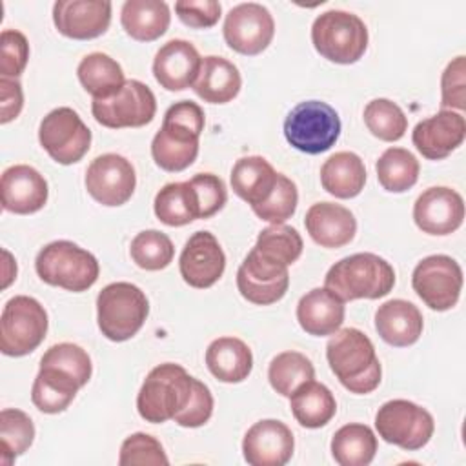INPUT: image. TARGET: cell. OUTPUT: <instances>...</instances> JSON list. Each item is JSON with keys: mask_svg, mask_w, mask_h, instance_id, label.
<instances>
[{"mask_svg": "<svg viewBox=\"0 0 466 466\" xmlns=\"http://www.w3.org/2000/svg\"><path fill=\"white\" fill-rule=\"evenodd\" d=\"M204 111L197 102L180 100L164 113L162 127L151 140L155 164L169 173L184 171L198 155V138L204 129Z\"/></svg>", "mask_w": 466, "mask_h": 466, "instance_id": "1", "label": "cell"}, {"mask_svg": "<svg viewBox=\"0 0 466 466\" xmlns=\"http://www.w3.org/2000/svg\"><path fill=\"white\" fill-rule=\"evenodd\" d=\"M326 359L339 382L355 395L371 393L382 377L373 342L357 328H342L326 344Z\"/></svg>", "mask_w": 466, "mask_h": 466, "instance_id": "2", "label": "cell"}, {"mask_svg": "<svg viewBox=\"0 0 466 466\" xmlns=\"http://www.w3.org/2000/svg\"><path fill=\"white\" fill-rule=\"evenodd\" d=\"M395 286L393 266L375 253H355L335 262L326 277L324 288L340 300L386 297Z\"/></svg>", "mask_w": 466, "mask_h": 466, "instance_id": "3", "label": "cell"}, {"mask_svg": "<svg viewBox=\"0 0 466 466\" xmlns=\"http://www.w3.org/2000/svg\"><path fill=\"white\" fill-rule=\"evenodd\" d=\"M193 388L195 377L180 364H158L147 373L137 395L138 415L153 424L173 420L187 406Z\"/></svg>", "mask_w": 466, "mask_h": 466, "instance_id": "4", "label": "cell"}, {"mask_svg": "<svg viewBox=\"0 0 466 466\" xmlns=\"http://www.w3.org/2000/svg\"><path fill=\"white\" fill-rule=\"evenodd\" d=\"M35 269L46 284L73 293L89 289L100 273L96 257L71 240H55L44 246L35 258Z\"/></svg>", "mask_w": 466, "mask_h": 466, "instance_id": "5", "label": "cell"}, {"mask_svg": "<svg viewBox=\"0 0 466 466\" xmlns=\"http://www.w3.org/2000/svg\"><path fill=\"white\" fill-rule=\"evenodd\" d=\"M147 313L146 293L131 282H111L96 297L98 329L113 342H124L137 335Z\"/></svg>", "mask_w": 466, "mask_h": 466, "instance_id": "6", "label": "cell"}, {"mask_svg": "<svg viewBox=\"0 0 466 466\" xmlns=\"http://www.w3.org/2000/svg\"><path fill=\"white\" fill-rule=\"evenodd\" d=\"M311 42L320 56L335 64H355L368 47V27L353 13L329 9L311 25Z\"/></svg>", "mask_w": 466, "mask_h": 466, "instance_id": "7", "label": "cell"}, {"mask_svg": "<svg viewBox=\"0 0 466 466\" xmlns=\"http://www.w3.org/2000/svg\"><path fill=\"white\" fill-rule=\"evenodd\" d=\"M339 113L326 102L306 100L297 104L284 120L288 144L308 155H320L340 137Z\"/></svg>", "mask_w": 466, "mask_h": 466, "instance_id": "8", "label": "cell"}, {"mask_svg": "<svg viewBox=\"0 0 466 466\" xmlns=\"http://www.w3.org/2000/svg\"><path fill=\"white\" fill-rule=\"evenodd\" d=\"M44 306L27 295L9 299L0 317V350L7 357H24L35 351L47 333Z\"/></svg>", "mask_w": 466, "mask_h": 466, "instance_id": "9", "label": "cell"}, {"mask_svg": "<svg viewBox=\"0 0 466 466\" xmlns=\"http://www.w3.org/2000/svg\"><path fill=\"white\" fill-rule=\"evenodd\" d=\"M375 428L382 441L415 451L430 442L435 420L422 406L406 399H393L377 410Z\"/></svg>", "mask_w": 466, "mask_h": 466, "instance_id": "10", "label": "cell"}, {"mask_svg": "<svg viewBox=\"0 0 466 466\" xmlns=\"http://www.w3.org/2000/svg\"><path fill=\"white\" fill-rule=\"evenodd\" d=\"M38 142L55 162L69 166L82 160L89 151L91 129L75 109L62 106L42 118Z\"/></svg>", "mask_w": 466, "mask_h": 466, "instance_id": "11", "label": "cell"}, {"mask_svg": "<svg viewBox=\"0 0 466 466\" xmlns=\"http://www.w3.org/2000/svg\"><path fill=\"white\" fill-rule=\"evenodd\" d=\"M411 286L419 299L435 311L451 309L462 289V269L448 255L424 257L411 273Z\"/></svg>", "mask_w": 466, "mask_h": 466, "instance_id": "12", "label": "cell"}, {"mask_svg": "<svg viewBox=\"0 0 466 466\" xmlns=\"http://www.w3.org/2000/svg\"><path fill=\"white\" fill-rule=\"evenodd\" d=\"M91 113L104 127H142L153 120L157 100L144 82L126 80L116 95L106 100H93Z\"/></svg>", "mask_w": 466, "mask_h": 466, "instance_id": "13", "label": "cell"}, {"mask_svg": "<svg viewBox=\"0 0 466 466\" xmlns=\"http://www.w3.org/2000/svg\"><path fill=\"white\" fill-rule=\"evenodd\" d=\"M289 286L288 266L277 262L255 248L246 255L237 271V288L240 295L257 306L279 302Z\"/></svg>", "mask_w": 466, "mask_h": 466, "instance_id": "14", "label": "cell"}, {"mask_svg": "<svg viewBox=\"0 0 466 466\" xmlns=\"http://www.w3.org/2000/svg\"><path fill=\"white\" fill-rule=\"evenodd\" d=\"M224 40L240 55H258L273 40L275 20L271 13L257 2H244L229 9L224 20Z\"/></svg>", "mask_w": 466, "mask_h": 466, "instance_id": "15", "label": "cell"}, {"mask_svg": "<svg viewBox=\"0 0 466 466\" xmlns=\"http://www.w3.org/2000/svg\"><path fill=\"white\" fill-rule=\"evenodd\" d=\"M86 189L102 206L126 204L137 186V175L133 164L116 153H106L96 157L86 169Z\"/></svg>", "mask_w": 466, "mask_h": 466, "instance_id": "16", "label": "cell"}, {"mask_svg": "<svg viewBox=\"0 0 466 466\" xmlns=\"http://www.w3.org/2000/svg\"><path fill=\"white\" fill-rule=\"evenodd\" d=\"M178 269L186 284L197 289L211 288L224 275L226 255L209 231H195L178 258Z\"/></svg>", "mask_w": 466, "mask_h": 466, "instance_id": "17", "label": "cell"}, {"mask_svg": "<svg viewBox=\"0 0 466 466\" xmlns=\"http://www.w3.org/2000/svg\"><path fill=\"white\" fill-rule=\"evenodd\" d=\"M413 220L422 233L450 235L459 229L464 220V200L451 187H428L413 204Z\"/></svg>", "mask_w": 466, "mask_h": 466, "instance_id": "18", "label": "cell"}, {"mask_svg": "<svg viewBox=\"0 0 466 466\" xmlns=\"http://www.w3.org/2000/svg\"><path fill=\"white\" fill-rule=\"evenodd\" d=\"M111 9L107 0H58L53 4V24L67 38L91 40L107 31Z\"/></svg>", "mask_w": 466, "mask_h": 466, "instance_id": "19", "label": "cell"}, {"mask_svg": "<svg viewBox=\"0 0 466 466\" xmlns=\"http://www.w3.org/2000/svg\"><path fill=\"white\" fill-rule=\"evenodd\" d=\"M295 448L291 430L277 419L255 422L242 439L244 461L251 466H284Z\"/></svg>", "mask_w": 466, "mask_h": 466, "instance_id": "20", "label": "cell"}, {"mask_svg": "<svg viewBox=\"0 0 466 466\" xmlns=\"http://www.w3.org/2000/svg\"><path fill=\"white\" fill-rule=\"evenodd\" d=\"M464 116L451 109H441L437 115L417 122L411 142L424 158L442 160L464 142Z\"/></svg>", "mask_w": 466, "mask_h": 466, "instance_id": "21", "label": "cell"}, {"mask_svg": "<svg viewBox=\"0 0 466 466\" xmlns=\"http://www.w3.org/2000/svg\"><path fill=\"white\" fill-rule=\"evenodd\" d=\"M46 178L27 164H15L4 169L0 180L2 208L16 215H31L40 211L47 202Z\"/></svg>", "mask_w": 466, "mask_h": 466, "instance_id": "22", "label": "cell"}, {"mask_svg": "<svg viewBox=\"0 0 466 466\" xmlns=\"http://www.w3.org/2000/svg\"><path fill=\"white\" fill-rule=\"evenodd\" d=\"M202 58L197 47L182 38L166 42L153 58V75L160 87L182 91L195 84Z\"/></svg>", "mask_w": 466, "mask_h": 466, "instance_id": "23", "label": "cell"}, {"mask_svg": "<svg viewBox=\"0 0 466 466\" xmlns=\"http://www.w3.org/2000/svg\"><path fill=\"white\" fill-rule=\"evenodd\" d=\"M304 226L315 244L329 249L350 244L357 233L353 213L335 202H317L309 206Z\"/></svg>", "mask_w": 466, "mask_h": 466, "instance_id": "24", "label": "cell"}, {"mask_svg": "<svg viewBox=\"0 0 466 466\" xmlns=\"http://www.w3.org/2000/svg\"><path fill=\"white\" fill-rule=\"evenodd\" d=\"M424 320L420 309L404 299H391L375 311V329L380 339L395 348H406L422 335Z\"/></svg>", "mask_w": 466, "mask_h": 466, "instance_id": "25", "label": "cell"}, {"mask_svg": "<svg viewBox=\"0 0 466 466\" xmlns=\"http://www.w3.org/2000/svg\"><path fill=\"white\" fill-rule=\"evenodd\" d=\"M300 328L313 337L333 335L344 322V300L328 288H313L297 304Z\"/></svg>", "mask_w": 466, "mask_h": 466, "instance_id": "26", "label": "cell"}, {"mask_svg": "<svg viewBox=\"0 0 466 466\" xmlns=\"http://www.w3.org/2000/svg\"><path fill=\"white\" fill-rule=\"evenodd\" d=\"M242 87V78L237 66L224 56L209 55L202 58L198 76L193 84V91L204 102L228 104Z\"/></svg>", "mask_w": 466, "mask_h": 466, "instance_id": "27", "label": "cell"}, {"mask_svg": "<svg viewBox=\"0 0 466 466\" xmlns=\"http://www.w3.org/2000/svg\"><path fill=\"white\" fill-rule=\"evenodd\" d=\"M206 366L220 382L237 384L249 377L253 355L244 340L237 337H218L206 350Z\"/></svg>", "mask_w": 466, "mask_h": 466, "instance_id": "28", "label": "cell"}, {"mask_svg": "<svg viewBox=\"0 0 466 466\" xmlns=\"http://www.w3.org/2000/svg\"><path fill=\"white\" fill-rule=\"evenodd\" d=\"M279 180L275 167L258 155L242 157L233 164L231 187L251 208L268 200Z\"/></svg>", "mask_w": 466, "mask_h": 466, "instance_id": "29", "label": "cell"}, {"mask_svg": "<svg viewBox=\"0 0 466 466\" xmlns=\"http://www.w3.org/2000/svg\"><path fill=\"white\" fill-rule=\"evenodd\" d=\"M82 388L76 377L56 366H42L31 388L33 404L49 415L64 411Z\"/></svg>", "mask_w": 466, "mask_h": 466, "instance_id": "30", "label": "cell"}, {"mask_svg": "<svg viewBox=\"0 0 466 466\" xmlns=\"http://www.w3.org/2000/svg\"><path fill=\"white\" fill-rule=\"evenodd\" d=\"M171 22L169 7L162 0H126L120 9L124 31L138 42L160 38Z\"/></svg>", "mask_w": 466, "mask_h": 466, "instance_id": "31", "label": "cell"}, {"mask_svg": "<svg viewBox=\"0 0 466 466\" xmlns=\"http://www.w3.org/2000/svg\"><path fill=\"white\" fill-rule=\"evenodd\" d=\"M320 184L337 198L357 197L366 184L362 158L353 151H339L331 155L320 167Z\"/></svg>", "mask_w": 466, "mask_h": 466, "instance_id": "32", "label": "cell"}, {"mask_svg": "<svg viewBox=\"0 0 466 466\" xmlns=\"http://www.w3.org/2000/svg\"><path fill=\"white\" fill-rule=\"evenodd\" d=\"M289 408L295 420L311 430L326 426L337 413V402L329 388L313 379L289 395Z\"/></svg>", "mask_w": 466, "mask_h": 466, "instance_id": "33", "label": "cell"}, {"mask_svg": "<svg viewBox=\"0 0 466 466\" xmlns=\"http://www.w3.org/2000/svg\"><path fill=\"white\" fill-rule=\"evenodd\" d=\"M76 75L93 100H106L116 95L126 84L122 66L100 51L86 55L76 67Z\"/></svg>", "mask_w": 466, "mask_h": 466, "instance_id": "34", "label": "cell"}, {"mask_svg": "<svg viewBox=\"0 0 466 466\" xmlns=\"http://www.w3.org/2000/svg\"><path fill=\"white\" fill-rule=\"evenodd\" d=\"M377 453L373 430L360 422L340 426L331 439V455L340 466H368Z\"/></svg>", "mask_w": 466, "mask_h": 466, "instance_id": "35", "label": "cell"}, {"mask_svg": "<svg viewBox=\"0 0 466 466\" xmlns=\"http://www.w3.org/2000/svg\"><path fill=\"white\" fill-rule=\"evenodd\" d=\"M153 209L157 218L171 228L186 226L198 218V208L189 182H169L155 195Z\"/></svg>", "mask_w": 466, "mask_h": 466, "instance_id": "36", "label": "cell"}, {"mask_svg": "<svg viewBox=\"0 0 466 466\" xmlns=\"http://www.w3.org/2000/svg\"><path fill=\"white\" fill-rule=\"evenodd\" d=\"M379 184L390 193H404L419 180V160L404 147H388L375 164Z\"/></svg>", "mask_w": 466, "mask_h": 466, "instance_id": "37", "label": "cell"}, {"mask_svg": "<svg viewBox=\"0 0 466 466\" xmlns=\"http://www.w3.org/2000/svg\"><path fill=\"white\" fill-rule=\"evenodd\" d=\"M315 377V368L311 360L299 351H282L271 359L268 368V379L271 388L282 395L289 397L300 384Z\"/></svg>", "mask_w": 466, "mask_h": 466, "instance_id": "38", "label": "cell"}, {"mask_svg": "<svg viewBox=\"0 0 466 466\" xmlns=\"http://www.w3.org/2000/svg\"><path fill=\"white\" fill-rule=\"evenodd\" d=\"M35 441V424L31 417L16 408H5L0 413V455L4 464H11L18 455L29 450Z\"/></svg>", "mask_w": 466, "mask_h": 466, "instance_id": "39", "label": "cell"}, {"mask_svg": "<svg viewBox=\"0 0 466 466\" xmlns=\"http://www.w3.org/2000/svg\"><path fill=\"white\" fill-rule=\"evenodd\" d=\"M362 116L368 131L384 142L400 140L408 129L404 111L390 98H373L366 104Z\"/></svg>", "mask_w": 466, "mask_h": 466, "instance_id": "40", "label": "cell"}, {"mask_svg": "<svg viewBox=\"0 0 466 466\" xmlns=\"http://www.w3.org/2000/svg\"><path fill=\"white\" fill-rule=\"evenodd\" d=\"M133 262L146 271H158L171 264L175 246L171 238L158 229H146L135 235L129 246Z\"/></svg>", "mask_w": 466, "mask_h": 466, "instance_id": "41", "label": "cell"}, {"mask_svg": "<svg viewBox=\"0 0 466 466\" xmlns=\"http://www.w3.org/2000/svg\"><path fill=\"white\" fill-rule=\"evenodd\" d=\"M253 248L258 253L289 266L300 257L304 244L295 228L286 224H271L258 233Z\"/></svg>", "mask_w": 466, "mask_h": 466, "instance_id": "42", "label": "cell"}, {"mask_svg": "<svg viewBox=\"0 0 466 466\" xmlns=\"http://www.w3.org/2000/svg\"><path fill=\"white\" fill-rule=\"evenodd\" d=\"M297 204H299V191L295 182L286 175L279 173V180L273 193L268 197V200H264L262 204L251 209L260 220H266L271 224H284L295 213Z\"/></svg>", "mask_w": 466, "mask_h": 466, "instance_id": "43", "label": "cell"}, {"mask_svg": "<svg viewBox=\"0 0 466 466\" xmlns=\"http://www.w3.org/2000/svg\"><path fill=\"white\" fill-rule=\"evenodd\" d=\"M120 466H166L169 459L162 448V444L147 433L137 431L124 439L118 455Z\"/></svg>", "mask_w": 466, "mask_h": 466, "instance_id": "44", "label": "cell"}, {"mask_svg": "<svg viewBox=\"0 0 466 466\" xmlns=\"http://www.w3.org/2000/svg\"><path fill=\"white\" fill-rule=\"evenodd\" d=\"M42 366H56L60 370L69 371L73 377L78 379L82 386H86L93 373L91 357L84 348L73 342H60L51 346L40 359Z\"/></svg>", "mask_w": 466, "mask_h": 466, "instance_id": "45", "label": "cell"}, {"mask_svg": "<svg viewBox=\"0 0 466 466\" xmlns=\"http://www.w3.org/2000/svg\"><path fill=\"white\" fill-rule=\"evenodd\" d=\"M187 182L197 200L198 218H209L224 208L228 200V189L220 177L213 173H197Z\"/></svg>", "mask_w": 466, "mask_h": 466, "instance_id": "46", "label": "cell"}, {"mask_svg": "<svg viewBox=\"0 0 466 466\" xmlns=\"http://www.w3.org/2000/svg\"><path fill=\"white\" fill-rule=\"evenodd\" d=\"M29 60V42L16 29H4L0 35V73L5 78H18Z\"/></svg>", "mask_w": 466, "mask_h": 466, "instance_id": "47", "label": "cell"}, {"mask_svg": "<svg viewBox=\"0 0 466 466\" xmlns=\"http://www.w3.org/2000/svg\"><path fill=\"white\" fill-rule=\"evenodd\" d=\"M441 106L442 109L466 107V60L462 55L455 56L444 69L441 78Z\"/></svg>", "mask_w": 466, "mask_h": 466, "instance_id": "48", "label": "cell"}, {"mask_svg": "<svg viewBox=\"0 0 466 466\" xmlns=\"http://www.w3.org/2000/svg\"><path fill=\"white\" fill-rule=\"evenodd\" d=\"M175 13L186 25L193 29L213 27L222 13L217 0H178L175 4Z\"/></svg>", "mask_w": 466, "mask_h": 466, "instance_id": "49", "label": "cell"}, {"mask_svg": "<svg viewBox=\"0 0 466 466\" xmlns=\"http://www.w3.org/2000/svg\"><path fill=\"white\" fill-rule=\"evenodd\" d=\"M211 413H213V395L204 382L195 379L193 395L187 406L173 420L182 428H198L209 420Z\"/></svg>", "mask_w": 466, "mask_h": 466, "instance_id": "50", "label": "cell"}, {"mask_svg": "<svg viewBox=\"0 0 466 466\" xmlns=\"http://www.w3.org/2000/svg\"><path fill=\"white\" fill-rule=\"evenodd\" d=\"M24 106L22 86L16 78H0V122L7 124L15 120Z\"/></svg>", "mask_w": 466, "mask_h": 466, "instance_id": "51", "label": "cell"}, {"mask_svg": "<svg viewBox=\"0 0 466 466\" xmlns=\"http://www.w3.org/2000/svg\"><path fill=\"white\" fill-rule=\"evenodd\" d=\"M4 258H5V273H4V282H2V288H7L11 284L13 279H16V264L11 257V253L7 249H4Z\"/></svg>", "mask_w": 466, "mask_h": 466, "instance_id": "52", "label": "cell"}]
</instances>
